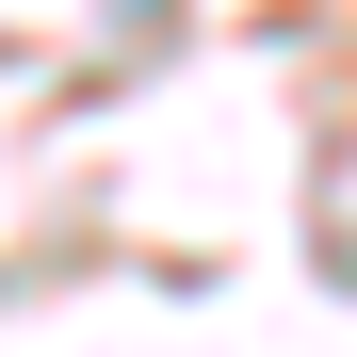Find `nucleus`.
Returning <instances> with one entry per match:
<instances>
[]
</instances>
